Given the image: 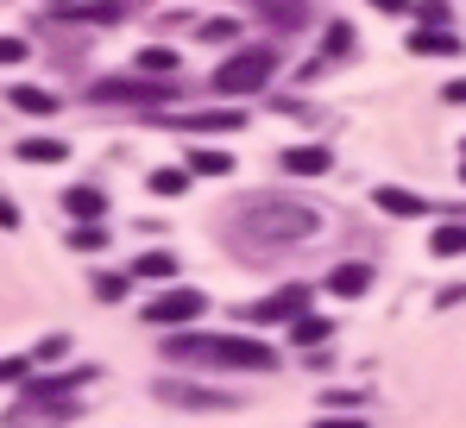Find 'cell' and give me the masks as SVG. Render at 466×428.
Instances as JSON below:
<instances>
[{
  "label": "cell",
  "mask_w": 466,
  "mask_h": 428,
  "mask_svg": "<svg viewBox=\"0 0 466 428\" xmlns=\"http://www.w3.org/2000/svg\"><path fill=\"white\" fill-rule=\"evenodd\" d=\"M315 227V209H297V202H258V209H246V233H258V239H309Z\"/></svg>",
  "instance_id": "1"
},
{
  "label": "cell",
  "mask_w": 466,
  "mask_h": 428,
  "mask_svg": "<svg viewBox=\"0 0 466 428\" xmlns=\"http://www.w3.org/2000/svg\"><path fill=\"white\" fill-rule=\"evenodd\" d=\"M88 378V372H70V378H25V397H19V416H51V423H70L82 403H70L76 397V384Z\"/></svg>",
  "instance_id": "2"
},
{
  "label": "cell",
  "mask_w": 466,
  "mask_h": 428,
  "mask_svg": "<svg viewBox=\"0 0 466 428\" xmlns=\"http://www.w3.org/2000/svg\"><path fill=\"white\" fill-rule=\"evenodd\" d=\"M271 76H278V57L271 51H233L228 64L215 70V95H258Z\"/></svg>",
  "instance_id": "3"
},
{
  "label": "cell",
  "mask_w": 466,
  "mask_h": 428,
  "mask_svg": "<svg viewBox=\"0 0 466 428\" xmlns=\"http://www.w3.org/2000/svg\"><path fill=\"white\" fill-rule=\"evenodd\" d=\"M202 315H208V296L189 290V284L157 290L152 302H146V321H152V328H189V321H202Z\"/></svg>",
  "instance_id": "4"
},
{
  "label": "cell",
  "mask_w": 466,
  "mask_h": 428,
  "mask_svg": "<svg viewBox=\"0 0 466 428\" xmlns=\"http://www.w3.org/2000/svg\"><path fill=\"white\" fill-rule=\"evenodd\" d=\"M208 359L233 365V372H271L278 365V353L265 341H246V334H208Z\"/></svg>",
  "instance_id": "5"
},
{
  "label": "cell",
  "mask_w": 466,
  "mask_h": 428,
  "mask_svg": "<svg viewBox=\"0 0 466 428\" xmlns=\"http://www.w3.org/2000/svg\"><path fill=\"white\" fill-rule=\"evenodd\" d=\"M297 315H309V290H303V284H290V290H278V296H265V302H252V309H246V321H252V328L297 321Z\"/></svg>",
  "instance_id": "6"
},
{
  "label": "cell",
  "mask_w": 466,
  "mask_h": 428,
  "mask_svg": "<svg viewBox=\"0 0 466 428\" xmlns=\"http://www.w3.org/2000/svg\"><path fill=\"white\" fill-rule=\"evenodd\" d=\"M177 133H239L246 114L239 107H189V114H170Z\"/></svg>",
  "instance_id": "7"
},
{
  "label": "cell",
  "mask_w": 466,
  "mask_h": 428,
  "mask_svg": "<svg viewBox=\"0 0 466 428\" xmlns=\"http://www.w3.org/2000/svg\"><path fill=\"white\" fill-rule=\"evenodd\" d=\"M95 101H170V95L152 76H107V82H95Z\"/></svg>",
  "instance_id": "8"
},
{
  "label": "cell",
  "mask_w": 466,
  "mask_h": 428,
  "mask_svg": "<svg viewBox=\"0 0 466 428\" xmlns=\"http://www.w3.org/2000/svg\"><path fill=\"white\" fill-rule=\"evenodd\" d=\"M284 170H290V177H328V170H334V151H321V145H290V151H284Z\"/></svg>",
  "instance_id": "9"
},
{
  "label": "cell",
  "mask_w": 466,
  "mask_h": 428,
  "mask_svg": "<svg viewBox=\"0 0 466 428\" xmlns=\"http://www.w3.org/2000/svg\"><path fill=\"white\" fill-rule=\"evenodd\" d=\"M410 51H416V57H454L461 38H454L448 25H422V32H410Z\"/></svg>",
  "instance_id": "10"
},
{
  "label": "cell",
  "mask_w": 466,
  "mask_h": 428,
  "mask_svg": "<svg viewBox=\"0 0 466 428\" xmlns=\"http://www.w3.org/2000/svg\"><path fill=\"white\" fill-rule=\"evenodd\" d=\"M6 101H13L19 114H32V120H45V114H57V95H51V88H32V82H19V88H6Z\"/></svg>",
  "instance_id": "11"
},
{
  "label": "cell",
  "mask_w": 466,
  "mask_h": 428,
  "mask_svg": "<svg viewBox=\"0 0 466 428\" xmlns=\"http://www.w3.org/2000/svg\"><path fill=\"white\" fill-rule=\"evenodd\" d=\"M328 290L334 296H366L372 290V265H334L328 271Z\"/></svg>",
  "instance_id": "12"
},
{
  "label": "cell",
  "mask_w": 466,
  "mask_h": 428,
  "mask_svg": "<svg viewBox=\"0 0 466 428\" xmlns=\"http://www.w3.org/2000/svg\"><path fill=\"white\" fill-rule=\"evenodd\" d=\"M64 209L76 214V220H107V196H101V189H88V183H76V189L64 196Z\"/></svg>",
  "instance_id": "13"
},
{
  "label": "cell",
  "mask_w": 466,
  "mask_h": 428,
  "mask_svg": "<svg viewBox=\"0 0 466 428\" xmlns=\"http://www.w3.org/2000/svg\"><path fill=\"white\" fill-rule=\"evenodd\" d=\"M372 202H379L385 214H397V220H410V214H429V202H422V196H410V189H397V183H385Z\"/></svg>",
  "instance_id": "14"
},
{
  "label": "cell",
  "mask_w": 466,
  "mask_h": 428,
  "mask_svg": "<svg viewBox=\"0 0 466 428\" xmlns=\"http://www.w3.org/2000/svg\"><path fill=\"white\" fill-rule=\"evenodd\" d=\"M157 397L183 403V410H208V403H233V397H215V391H196V384H157Z\"/></svg>",
  "instance_id": "15"
},
{
  "label": "cell",
  "mask_w": 466,
  "mask_h": 428,
  "mask_svg": "<svg viewBox=\"0 0 466 428\" xmlns=\"http://www.w3.org/2000/svg\"><path fill=\"white\" fill-rule=\"evenodd\" d=\"M19 158H25V164H64L70 145L64 139H19Z\"/></svg>",
  "instance_id": "16"
},
{
  "label": "cell",
  "mask_w": 466,
  "mask_h": 428,
  "mask_svg": "<svg viewBox=\"0 0 466 428\" xmlns=\"http://www.w3.org/2000/svg\"><path fill=\"white\" fill-rule=\"evenodd\" d=\"M429 252H435V259H461V252H466V227H461V220H448V227H435V239H429Z\"/></svg>",
  "instance_id": "17"
},
{
  "label": "cell",
  "mask_w": 466,
  "mask_h": 428,
  "mask_svg": "<svg viewBox=\"0 0 466 428\" xmlns=\"http://www.w3.org/2000/svg\"><path fill=\"white\" fill-rule=\"evenodd\" d=\"M189 177H228L233 170V158L228 151H189V164H183Z\"/></svg>",
  "instance_id": "18"
},
{
  "label": "cell",
  "mask_w": 466,
  "mask_h": 428,
  "mask_svg": "<svg viewBox=\"0 0 466 428\" xmlns=\"http://www.w3.org/2000/svg\"><path fill=\"white\" fill-rule=\"evenodd\" d=\"M133 278H157V284H164V278H177V259H170V252H139V259H133Z\"/></svg>",
  "instance_id": "19"
},
{
  "label": "cell",
  "mask_w": 466,
  "mask_h": 428,
  "mask_svg": "<svg viewBox=\"0 0 466 428\" xmlns=\"http://www.w3.org/2000/svg\"><path fill=\"white\" fill-rule=\"evenodd\" d=\"M290 334H297V347H321V341H328L334 328H328L321 315H297V321H290Z\"/></svg>",
  "instance_id": "20"
},
{
  "label": "cell",
  "mask_w": 466,
  "mask_h": 428,
  "mask_svg": "<svg viewBox=\"0 0 466 428\" xmlns=\"http://www.w3.org/2000/svg\"><path fill=\"white\" fill-rule=\"evenodd\" d=\"M321 51H328V57H347V51H353V25H340V19H334V25L321 32Z\"/></svg>",
  "instance_id": "21"
},
{
  "label": "cell",
  "mask_w": 466,
  "mask_h": 428,
  "mask_svg": "<svg viewBox=\"0 0 466 428\" xmlns=\"http://www.w3.org/2000/svg\"><path fill=\"white\" fill-rule=\"evenodd\" d=\"M139 76H177V51H139Z\"/></svg>",
  "instance_id": "22"
},
{
  "label": "cell",
  "mask_w": 466,
  "mask_h": 428,
  "mask_svg": "<svg viewBox=\"0 0 466 428\" xmlns=\"http://www.w3.org/2000/svg\"><path fill=\"white\" fill-rule=\"evenodd\" d=\"M70 246H76V252H95V246H107V227H101V220H82L76 233H70Z\"/></svg>",
  "instance_id": "23"
},
{
  "label": "cell",
  "mask_w": 466,
  "mask_h": 428,
  "mask_svg": "<svg viewBox=\"0 0 466 428\" xmlns=\"http://www.w3.org/2000/svg\"><path fill=\"white\" fill-rule=\"evenodd\" d=\"M183 183H189V170H157V177H152V196H183Z\"/></svg>",
  "instance_id": "24"
},
{
  "label": "cell",
  "mask_w": 466,
  "mask_h": 428,
  "mask_svg": "<svg viewBox=\"0 0 466 428\" xmlns=\"http://www.w3.org/2000/svg\"><path fill=\"white\" fill-rule=\"evenodd\" d=\"M70 13H82V19H107V25H114V19H120V0H95V6H70Z\"/></svg>",
  "instance_id": "25"
},
{
  "label": "cell",
  "mask_w": 466,
  "mask_h": 428,
  "mask_svg": "<svg viewBox=\"0 0 466 428\" xmlns=\"http://www.w3.org/2000/svg\"><path fill=\"white\" fill-rule=\"evenodd\" d=\"M25 372H32V359H0V384H25Z\"/></svg>",
  "instance_id": "26"
},
{
  "label": "cell",
  "mask_w": 466,
  "mask_h": 428,
  "mask_svg": "<svg viewBox=\"0 0 466 428\" xmlns=\"http://www.w3.org/2000/svg\"><path fill=\"white\" fill-rule=\"evenodd\" d=\"M233 32H239V25H233V19H202V38H215V45H228Z\"/></svg>",
  "instance_id": "27"
},
{
  "label": "cell",
  "mask_w": 466,
  "mask_h": 428,
  "mask_svg": "<svg viewBox=\"0 0 466 428\" xmlns=\"http://www.w3.org/2000/svg\"><path fill=\"white\" fill-rule=\"evenodd\" d=\"M95 296H101V302H120V296H127V278H95Z\"/></svg>",
  "instance_id": "28"
},
{
  "label": "cell",
  "mask_w": 466,
  "mask_h": 428,
  "mask_svg": "<svg viewBox=\"0 0 466 428\" xmlns=\"http://www.w3.org/2000/svg\"><path fill=\"white\" fill-rule=\"evenodd\" d=\"M416 13H422V25H448V0H422Z\"/></svg>",
  "instance_id": "29"
},
{
  "label": "cell",
  "mask_w": 466,
  "mask_h": 428,
  "mask_svg": "<svg viewBox=\"0 0 466 428\" xmlns=\"http://www.w3.org/2000/svg\"><path fill=\"white\" fill-rule=\"evenodd\" d=\"M57 353H70V341H64V334H57V341H38V353H32V359H45V365H51Z\"/></svg>",
  "instance_id": "30"
},
{
  "label": "cell",
  "mask_w": 466,
  "mask_h": 428,
  "mask_svg": "<svg viewBox=\"0 0 466 428\" xmlns=\"http://www.w3.org/2000/svg\"><path fill=\"white\" fill-rule=\"evenodd\" d=\"M321 403H328V410H360V397H353V391H328Z\"/></svg>",
  "instance_id": "31"
},
{
  "label": "cell",
  "mask_w": 466,
  "mask_h": 428,
  "mask_svg": "<svg viewBox=\"0 0 466 428\" xmlns=\"http://www.w3.org/2000/svg\"><path fill=\"white\" fill-rule=\"evenodd\" d=\"M271 19H284V25H297V19H303V6H290V0H271Z\"/></svg>",
  "instance_id": "32"
},
{
  "label": "cell",
  "mask_w": 466,
  "mask_h": 428,
  "mask_svg": "<svg viewBox=\"0 0 466 428\" xmlns=\"http://www.w3.org/2000/svg\"><path fill=\"white\" fill-rule=\"evenodd\" d=\"M25 57V38H0V64H19Z\"/></svg>",
  "instance_id": "33"
},
{
  "label": "cell",
  "mask_w": 466,
  "mask_h": 428,
  "mask_svg": "<svg viewBox=\"0 0 466 428\" xmlns=\"http://www.w3.org/2000/svg\"><path fill=\"white\" fill-rule=\"evenodd\" d=\"M441 101H454V107H466V76H461V82H448V88H441Z\"/></svg>",
  "instance_id": "34"
},
{
  "label": "cell",
  "mask_w": 466,
  "mask_h": 428,
  "mask_svg": "<svg viewBox=\"0 0 466 428\" xmlns=\"http://www.w3.org/2000/svg\"><path fill=\"white\" fill-rule=\"evenodd\" d=\"M315 428H366V423H360V416H321Z\"/></svg>",
  "instance_id": "35"
},
{
  "label": "cell",
  "mask_w": 466,
  "mask_h": 428,
  "mask_svg": "<svg viewBox=\"0 0 466 428\" xmlns=\"http://www.w3.org/2000/svg\"><path fill=\"white\" fill-rule=\"evenodd\" d=\"M379 13H410V0H372Z\"/></svg>",
  "instance_id": "36"
},
{
  "label": "cell",
  "mask_w": 466,
  "mask_h": 428,
  "mask_svg": "<svg viewBox=\"0 0 466 428\" xmlns=\"http://www.w3.org/2000/svg\"><path fill=\"white\" fill-rule=\"evenodd\" d=\"M0 227H19V209L13 202H0Z\"/></svg>",
  "instance_id": "37"
},
{
  "label": "cell",
  "mask_w": 466,
  "mask_h": 428,
  "mask_svg": "<svg viewBox=\"0 0 466 428\" xmlns=\"http://www.w3.org/2000/svg\"><path fill=\"white\" fill-rule=\"evenodd\" d=\"M51 6H57V13H70V6H76V0H51Z\"/></svg>",
  "instance_id": "38"
},
{
  "label": "cell",
  "mask_w": 466,
  "mask_h": 428,
  "mask_svg": "<svg viewBox=\"0 0 466 428\" xmlns=\"http://www.w3.org/2000/svg\"><path fill=\"white\" fill-rule=\"evenodd\" d=\"M461 151H466V145H461ZM461 177H466V158H461Z\"/></svg>",
  "instance_id": "39"
}]
</instances>
